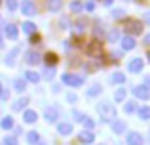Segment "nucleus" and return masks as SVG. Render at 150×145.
<instances>
[{
  "label": "nucleus",
  "mask_w": 150,
  "mask_h": 145,
  "mask_svg": "<svg viewBox=\"0 0 150 145\" xmlns=\"http://www.w3.org/2000/svg\"><path fill=\"white\" fill-rule=\"evenodd\" d=\"M112 82H116V84H124V82H125V74L114 73V74H112Z\"/></svg>",
  "instance_id": "bb28decb"
},
{
  "label": "nucleus",
  "mask_w": 150,
  "mask_h": 145,
  "mask_svg": "<svg viewBox=\"0 0 150 145\" xmlns=\"http://www.w3.org/2000/svg\"><path fill=\"white\" fill-rule=\"evenodd\" d=\"M27 105H29V97H19L17 101H13V111H21V109H25Z\"/></svg>",
  "instance_id": "4468645a"
},
{
  "label": "nucleus",
  "mask_w": 150,
  "mask_h": 145,
  "mask_svg": "<svg viewBox=\"0 0 150 145\" xmlns=\"http://www.w3.org/2000/svg\"><path fill=\"white\" fill-rule=\"evenodd\" d=\"M44 119L48 120V122H55V120L59 119V113H57V109L55 107H48L44 111Z\"/></svg>",
  "instance_id": "1a4fd4ad"
},
{
  "label": "nucleus",
  "mask_w": 150,
  "mask_h": 145,
  "mask_svg": "<svg viewBox=\"0 0 150 145\" xmlns=\"http://www.w3.org/2000/svg\"><path fill=\"white\" fill-rule=\"evenodd\" d=\"M133 96L139 97V99H144V101H146L148 97H150V90H148V86H146V84L135 86V88H133Z\"/></svg>",
  "instance_id": "20e7f679"
},
{
  "label": "nucleus",
  "mask_w": 150,
  "mask_h": 145,
  "mask_svg": "<svg viewBox=\"0 0 150 145\" xmlns=\"http://www.w3.org/2000/svg\"><path fill=\"white\" fill-rule=\"evenodd\" d=\"M125 122H122V120H112V132L114 134H124L125 132Z\"/></svg>",
  "instance_id": "f8f14e48"
},
{
  "label": "nucleus",
  "mask_w": 150,
  "mask_h": 145,
  "mask_svg": "<svg viewBox=\"0 0 150 145\" xmlns=\"http://www.w3.org/2000/svg\"><path fill=\"white\" fill-rule=\"evenodd\" d=\"M40 141V136H38V132H29V134H27V143H38Z\"/></svg>",
  "instance_id": "5701e85b"
},
{
  "label": "nucleus",
  "mask_w": 150,
  "mask_h": 145,
  "mask_svg": "<svg viewBox=\"0 0 150 145\" xmlns=\"http://www.w3.org/2000/svg\"><path fill=\"white\" fill-rule=\"evenodd\" d=\"M86 10H88V11H93V10H95V4H93V2H88V4H86Z\"/></svg>",
  "instance_id": "58836bf2"
},
{
  "label": "nucleus",
  "mask_w": 150,
  "mask_h": 145,
  "mask_svg": "<svg viewBox=\"0 0 150 145\" xmlns=\"http://www.w3.org/2000/svg\"><path fill=\"white\" fill-rule=\"evenodd\" d=\"M144 139L143 136L139 134V132H131V134H127V145H143Z\"/></svg>",
  "instance_id": "6e6552de"
},
{
  "label": "nucleus",
  "mask_w": 150,
  "mask_h": 145,
  "mask_svg": "<svg viewBox=\"0 0 150 145\" xmlns=\"http://www.w3.org/2000/svg\"><path fill=\"white\" fill-rule=\"evenodd\" d=\"M139 116H141V120H148V116H150V109L146 107V105L139 109Z\"/></svg>",
  "instance_id": "a878e982"
},
{
  "label": "nucleus",
  "mask_w": 150,
  "mask_h": 145,
  "mask_svg": "<svg viewBox=\"0 0 150 145\" xmlns=\"http://www.w3.org/2000/svg\"><path fill=\"white\" fill-rule=\"evenodd\" d=\"M46 59H48L50 65H55V61H57V56H55V54H48V56H46Z\"/></svg>",
  "instance_id": "72a5a7b5"
},
{
  "label": "nucleus",
  "mask_w": 150,
  "mask_h": 145,
  "mask_svg": "<svg viewBox=\"0 0 150 145\" xmlns=\"http://www.w3.org/2000/svg\"><path fill=\"white\" fill-rule=\"evenodd\" d=\"M82 124H84L86 130H89V132H91V130H93V126H95V122H93L89 116H84V119H82Z\"/></svg>",
  "instance_id": "393cba45"
},
{
  "label": "nucleus",
  "mask_w": 150,
  "mask_h": 145,
  "mask_svg": "<svg viewBox=\"0 0 150 145\" xmlns=\"http://www.w3.org/2000/svg\"><path fill=\"white\" fill-rule=\"evenodd\" d=\"M23 31H25L27 34H34V33H36V25L30 23V21H25V23H23Z\"/></svg>",
  "instance_id": "4be33fe9"
},
{
  "label": "nucleus",
  "mask_w": 150,
  "mask_h": 145,
  "mask_svg": "<svg viewBox=\"0 0 150 145\" xmlns=\"http://www.w3.org/2000/svg\"><path fill=\"white\" fill-rule=\"evenodd\" d=\"M57 132H59L61 136H69L70 132H72V126H70L69 122H59V124H57Z\"/></svg>",
  "instance_id": "ddd939ff"
},
{
  "label": "nucleus",
  "mask_w": 150,
  "mask_h": 145,
  "mask_svg": "<svg viewBox=\"0 0 150 145\" xmlns=\"http://www.w3.org/2000/svg\"><path fill=\"white\" fill-rule=\"evenodd\" d=\"M143 67H144L143 59L135 57V59H131V61H129V65H127V71H129V73H133V74H137V73H141V71H143Z\"/></svg>",
  "instance_id": "423d86ee"
},
{
  "label": "nucleus",
  "mask_w": 150,
  "mask_h": 145,
  "mask_svg": "<svg viewBox=\"0 0 150 145\" xmlns=\"http://www.w3.org/2000/svg\"><path fill=\"white\" fill-rule=\"evenodd\" d=\"M84 25H86V21H78L74 27H76V31H78V33H82V31H84Z\"/></svg>",
  "instance_id": "e433bc0d"
},
{
  "label": "nucleus",
  "mask_w": 150,
  "mask_h": 145,
  "mask_svg": "<svg viewBox=\"0 0 150 145\" xmlns=\"http://www.w3.org/2000/svg\"><path fill=\"white\" fill-rule=\"evenodd\" d=\"M2 44H4V42H2V36H0V46H2Z\"/></svg>",
  "instance_id": "37998d69"
},
{
  "label": "nucleus",
  "mask_w": 150,
  "mask_h": 145,
  "mask_svg": "<svg viewBox=\"0 0 150 145\" xmlns=\"http://www.w3.org/2000/svg\"><path fill=\"white\" fill-rule=\"evenodd\" d=\"M15 56H17V50H11V52L6 56V65L8 67H11V65L15 63Z\"/></svg>",
  "instance_id": "b1692460"
},
{
  "label": "nucleus",
  "mask_w": 150,
  "mask_h": 145,
  "mask_svg": "<svg viewBox=\"0 0 150 145\" xmlns=\"http://www.w3.org/2000/svg\"><path fill=\"white\" fill-rule=\"evenodd\" d=\"M88 54H89V56H93V57H101V56H103V44H101L99 40L89 42V46H88Z\"/></svg>",
  "instance_id": "39448f33"
},
{
  "label": "nucleus",
  "mask_w": 150,
  "mask_h": 145,
  "mask_svg": "<svg viewBox=\"0 0 150 145\" xmlns=\"http://www.w3.org/2000/svg\"><path fill=\"white\" fill-rule=\"evenodd\" d=\"M67 99H69L70 103H76V101H78V97H76V94H69V96H67Z\"/></svg>",
  "instance_id": "4c0bfd02"
},
{
  "label": "nucleus",
  "mask_w": 150,
  "mask_h": 145,
  "mask_svg": "<svg viewBox=\"0 0 150 145\" xmlns=\"http://www.w3.org/2000/svg\"><path fill=\"white\" fill-rule=\"evenodd\" d=\"M125 31H127L129 34H141L143 33V23L135 21V19H127V21H125Z\"/></svg>",
  "instance_id": "f03ea898"
},
{
  "label": "nucleus",
  "mask_w": 150,
  "mask_h": 145,
  "mask_svg": "<svg viewBox=\"0 0 150 145\" xmlns=\"http://www.w3.org/2000/svg\"><path fill=\"white\" fill-rule=\"evenodd\" d=\"M63 82H65V84H69V86H72V88H78V86H82L84 78L78 76V74H69V73H65V74H63Z\"/></svg>",
  "instance_id": "7ed1b4c3"
},
{
  "label": "nucleus",
  "mask_w": 150,
  "mask_h": 145,
  "mask_svg": "<svg viewBox=\"0 0 150 145\" xmlns=\"http://www.w3.org/2000/svg\"><path fill=\"white\" fill-rule=\"evenodd\" d=\"M25 80H29V82H33V84H36V82H40V74L34 73V71H27V73H25Z\"/></svg>",
  "instance_id": "a211bd4d"
},
{
  "label": "nucleus",
  "mask_w": 150,
  "mask_h": 145,
  "mask_svg": "<svg viewBox=\"0 0 150 145\" xmlns=\"http://www.w3.org/2000/svg\"><path fill=\"white\" fill-rule=\"evenodd\" d=\"M36 119H38V115H36L34 111H30V109H27L25 115H23V120H25V122H29V124L36 122Z\"/></svg>",
  "instance_id": "dca6fc26"
},
{
  "label": "nucleus",
  "mask_w": 150,
  "mask_h": 145,
  "mask_svg": "<svg viewBox=\"0 0 150 145\" xmlns=\"http://www.w3.org/2000/svg\"><path fill=\"white\" fill-rule=\"evenodd\" d=\"M21 11L25 15H34L36 14V6H34L33 0H23L21 2Z\"/></svg>",
  "instance_id": "0eeeda50"
},
{
  "label": "nucleus",
  "mask_w": 150,
  "mask_h": 145,
  "mask_svg": "<svg viewBox=\"0 0 150 145\" xmlns=\"http://www.w3.org/2000/svg\"><path fill=\"white\" fill-rule=\"evenodd\" d=\"M4 145H17V138H13V136H8V138L4 139Z\"/></svg>",
  "instance_id": "473e14b6"
},
{
  "label": "nucleus",
  "mask_w": 150,
  "mask_h": 145,
  "mask_svg": "<svg viewBox=\"0 0 150 145\" xmlns=\"http://www.w3.org/2000/svg\"><path fill=\"white\" fill-rule=\"evenodd\" d=\"M17 27L15 25H6V36L10 38V40H15V38H17Z\"/></svg>",
  "instance_id": "f3484780"
},
{
  "label": "nucleus",
  "mask_w": 150,
  "mask_h": 145,
  "mask_svg": "<svg viewBox=\"0 0 150 145\" xmlns=\"http://www.w3.org/2000/svg\"><path fill=\"white\" fill-rule=\"evenodd\" d=\"M36 145H46V143H40V141H38V143H36Z\"/></svg>",
  "instance_id": "c03bdc74"
},
{
  "label": "nucleus",
  "mask_w": 150,
  "mask_h": 145,
  "mask_svg": "<svg viewBox=\"0 0 150 145\" xmlns=\"http://www.w3.org/2000/svg\"><path fill=\"white\" fill-rule=\"evenodd\" d=\"M103 2H105V6H110V4H112L114 0H103Z\"/></svg>",
  "instance_id": "a19ab883"
},
{
  "label": "nucleus",
  "mask_w": 150,
  "mask_h": 145,
  "mask_svg": "<svg viewBox=\"0 0 150 145\" xmlns=\"http://www.w3.org/2000/svg\"><path fill=\"white\" fill-rule=\"evenodd\" d=\"M0 94H2V82H0Z\"/></svg>",
  "instance_id": "79ce46f5"
},
{
  "label": "nucleus",
  "mask_w": 150,
  "mask_h": 145,
  "mask_svg": "<svg viewBox=\"0 0 150 145\" xmlns=\"http://www.w3.org/2000/svg\"><path fill=\"white\" fill-rule=\"evenodd\" d=\"M53 76H55V69H53V67H48V69L44 71V78H46V80H51Z\"/></svg>",
  "instance_id": "c756f323"
},
{
  "label": "nucleus",
  "mask_w": 150,
  "mask_h": 145,
  "mask_svg": "<svg viewBox=\"0 0 150 145\" xmlns=\"http://www.w3.org/2000/svg\"><path fill=\"white\" fill-rule=\"evenodd\" d=\"M135 109H137V103H135V101H127V103L124 105V111L125 113H133Z\"/></svg>",
  "instance_id": "c85d7f7f"
},
{
  "label": "nucleus",
  "mask_w": 150,
  "mask_h": 145,
  "mask_svg": "<svg viewBox=\"0 0 150 145\" xmlns=\"http://www.w3.org/2000/svg\"><path fill=\"white\" fill-rule=\"evenodd\" d=\"M114 99H116V101H124L125 99V90L124 88H118L116 94H114Z\"/></svg>",
  "instance_id": "cd10ccee"
},
{
  "label": "nucleus",
  "mask_w": 150,
  "mask_h": 145,
  "mask_svg": "<svg viewBox=\"0 0 150 145\" xmlns=\"http://www.w3.org/2000/svg\"><path fill=\"white\" fill-rule=\"evenodd\" d=\"M82 8H84V6H82L80 2H72V4H70V10H72L74 14H78V11H82Z\"/></svg>",
  "instance_id": "2f4dec72"
},
{
  "label": "nucleus",
  "mask_w": 150,
  "mask_h": 145,
  "mask_svg": "<svg viewBox=\"0 0 150 145\" xmlns=\"http://www.w3.org/2000/svg\"><path fill=\"white\" fill-rule=\"evenodd\" d=\"M25 59H27V63L29 65H38L40 63V54L38 52H27V56H25Z\"/></svg>",
  "instance_id": "9b49d317"
},
{
  "label": "nucleus",
  "mask_w": 150,
  "mask_h": 145,
  "mask_svg": "<svg viewBox=\"0 0 150 145\" xmlns=\"http://www.w3.org/2000/svg\"><path fill=\"white\" fill-rule=\"evenodd\" d=\"M122 48L124 50H133L135 48V38L133 36H124L122 38Z\"/></svg>",
  "instance_id": "2eb2a0df"
},
{
  "label": "nucleus",
  "mask_w": 150,
  "mask_h": 145,
  "mask_svg": "<svg viewBox=\"0 0 150 145\" xmlns=\"http://www.w3.org/2000/svg\"><path fill=\"white\" fill-rule=\"evenodd\" d=\"M114 19H122V17H124V10H114Z\"/></svg>",
  "instance_id": "c9c22d12"
},
{
  "label": "nucleus",
  "mask_w": 150,
  "mask_h": 145,
  "mask_svg": "<svg viewBox=\"0 0 150 145\" xmlns=\"http://www.w3.org/2000/svg\"><path fill=\"white\" fill-rule=\"evenodd\" d=\"M97 111H99V115L103 116V120H106V122H112V120L116 119V109H114V105L108 103V101H101V103L97 105Z\"/></svg>",
  "instance_id": "f257e3e1"
},
{
  "label": "nucleus",
  "mask_w": 150,
  "mask_h": 145,
  "mask_svg": "<svg viewBox=\"0 0 150 145\" xmlns=\"http://www.w3.org/2000/svg\"><path fill=\"white\" fill-rule=\"evenodd\" d=\"M116 36H118V33H116V31H112V33H110V40H116Z\"/></svg>",
  "instance_id": "ea45409f"
},
{
  "label": "nucleus",
  "mask_w": 150,
  "mask_h": 145,
  "mask_svg": "<svg viewBox=\"0 0 150 145\" xmlns=\"http://www.w3.org/2000/svg\"><path fill=\"white\" fill-rule=\"evenodd\" d=\"M103 92V88H101V84H93L91 88L88 90V97H95V96H99V94Z\"/></svg>",
  "instance_id": "aec40b11"
},
{
  "label": "nucleus",
  "mask_w": 150,
  "mask_h": 145,
  "mask_svg": "<svg viewBox=\"0 0 150 145\" xmlns=\"http://www.w3.org/2000/svg\"><path fill=\"white\" fill-rule=\"evenodd\" d=\"M6 4H8V10H11V11L17 8V0H6Z\"/></svg>",
  "instance_id": "f704fd0d"
},
{
  "label": "nucleus",
  "mask_w": 150,
  "mask_h": 145,
  "mask_svg": "<svg viewBox=\"0 0 150 145\" xmlns=\"http://www.w3.org/2000/svg\"><path fill=\"white\" fill-rule=\"evenodd\" d=\"M0 126H2L4 130H11V128H13V119H11V116H4Z\"/></svg>",
  "instance_id": "412c9836"
},
{
  "label": "nucleus",
  "mask_w": 150,
  "mask_h": 145,
  "mask_svg": "<svg viewBox=\"0 0 150 145\" xmlns=\"http://www.w3.org/2000/svg\"><path fill=\"white\" fill-rule=\"evenodd\" d=\"M25 88H27L25 80H21V78H15V80H13V90H15V92L21 94V92H25Z\"/></svg>",
  "instance_id": "6ab92c4d"
},
{
  "label": "nucleus",
  "mask_w": 150,
  "mask_h": 145,
  "mask_svg": "<svg viewBox=\"0 0 150 145\" xmlns=\"http://www.w3.org/2000/svg\"><path fill=\"white\" fill-rule=\"evenodd\" d=\"M78 139H80L82 143H88V145H91V143H93V139H95V134H91L89 130H84V132H80Z\"/></svg>",
  "instance_id": "9d476101"
},
{
  "label": "nucleus",
  "mask_w": 150,
  "mask_h": 145,
  "mask_svg": "<svg viewBox=\"0 0 150 145\" xmlns=\"http://www.w3.org/2000/svg\"><path fill=\"white\" fill-rule=\"evenodd\" d=\"M59 8H61V2H59V0H50V10L51 11H59Z\"/></svg>",
  "instance_id": "7c9ffc66"
}]
</instances>
